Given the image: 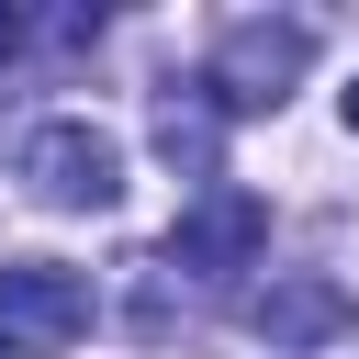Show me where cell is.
Masks as SVG:
<instances>
[{
  "label": "cell",
  "instance_id": "cell-4",
  "mask_svg": "<svg viewBox=\"0 0 359 359\" xmlns=\"http://www.w3.org/2000/svg\"><path fill=\"white\" fill-rule=\"evenodd\" d=\"M0 337H11V359H45V348L90 337V280H79V269H56V258L0 269Z\"/></svg>",
  "mask_w": 359,
  "mask_h": 359
},
{
  "label": "cell",
  "instance_id": "cell-8",
  "mask_svg": "<svg viewBox=\"0 0 359 359\" xmlns=\"http://www.w3.org/2000/svg\"><path fill=\"white\" fill-rule=\"evenodd\" d=\"M348 135H359V79H348Z\"/></svg>",
  "mask_w": 359,
  "mask_h": 359
},
{
  "label": "cell",
  "instance_id": "cell-3",
  "mask_svg": "<svg viewBox=\"0 0 359 359\" xmlns=\"http://www.w3.org/2000/svg\"><path fill=\"white\" fill-rule=\"evenodd\" d=\"M258 247H269V202H258V191H236V180H213V191L180 213V236H168V258H157V269H191V280H236Z\"/></svg>",
  "mask_w": 359,
  "mask_h": 359
},
{
  "label": "cell",
  "instance_id": "cell-1",
  "mask_svg": "<svg viewBox=\"0 0 359 359\" xmlns=\"http://www.w3.org/2000/svg\"><path fill=\"white\" fill-rule=\"evenodd\" d=\"M303 67H314V22H224L202 90H213L224 112H280Z\"/></svg>",
  "mask_w": 359,
  "mask_h": 359
},
{
  "label": "cell",
  "instance_id": "cell-7",
  "mask_svg": "<svg viewBox=\"0 0 359 359\" xmlns=\"http://www.w3.org/2000/svg\"><path fill=\"white\" fill-rule=\"evenodd\" d=\"M22 45H34V22H22V11H0V67H11Z\"/></svg>",
  "mask_w": 359,
  "mask_h": 359
},
{
  "label": "cell",
  "instance_id": "cell-5",
  "mask_svg": "<svg viewBox=\"0 0 359 359\" xmlns=\"http://www.w3.org/2000/svg\"><path fill=\"white\" fill-rule=\"evenodd\" d=\"M348 314H359V303H348L337 280H269V292H258V337H269V348H325V337H348Z\"/></svg>",
  "mask_w": 359,
  "mask_h": 359
},
{
  "label": "cell",
  "instance_id": "cell-9",
  "mask_svg": "<svg viewBox=\"0 0 359 359\" xmlns=\"http://www.w3.org/2000/svg\"><path fill=\"white\" fill-rule=\"evenodd\" d=\"M0 359H11V337H0Z\"/></svg>",
  "mask_w": 359,
  "mask_h": 359
},
{
  "label": "cell",
  "instance_id": "cell-2",
  "mask_svg": "<svg viewBox=\"0 0 359 359\" xmlns=\"http://www.w3.org/2000/svg\"><path fill=\"white\" fill-rule=\"evenodd\" d=\"M22 180H34V202H56V213H112V202H123V146H112L101 123H34V135H22Z\"/></svg>",
  "mask_w": 359,
  "mask_h": 359
},
{
  "label": "cell",
  "instance_id": "cell-6",
  "mask_svg": "<svg viewBox=\"0 0 359 359\" xmlns=\"http://www.w3.org/2000/svg\"><path fill=\"white\" fill-rule=\"evenodd\" d=\"M213 112H224L213 90H202V101H168V112H157V157L191 168V180H213Z\"/></svg>",
  "mask_w": 359,
  "mask_h": 359
}]
</instances>
